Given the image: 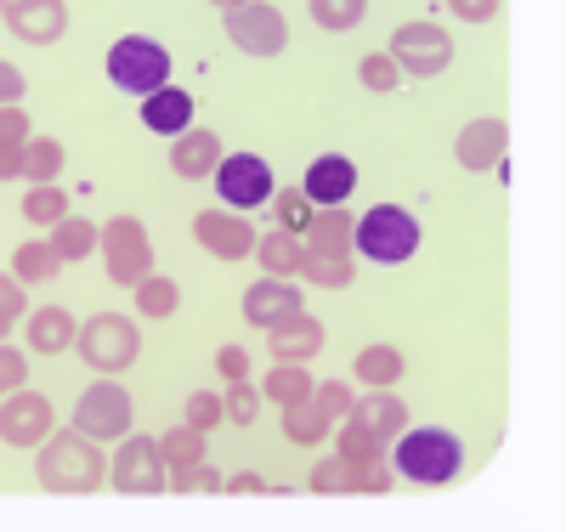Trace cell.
<instances>
[{
  "label": "cell",
  "instance_id": "6da1fadb",
  "mask_svg": "<svg viewBox=\"0 0 566 532\" xmlns=\"http://www.w3.org/2000/svg\"><path fill=\"white\" fill-rule=\"evenodd\" d=\"M34 476L45 493H63V499H85V493H103L108 488V453L97 437L85 430H52L40 448H34Z\"/></svg>",
  "mask_w": 566,
  "mask_h": 532
},
{
  "label": "cell",
  "instance_id": "7a4b0ae2",
  "mask_svg": "<svg viewBox=\"0 0 566 532\" xmlns=\"http://www.w3.org/2000/svg\"><path fill=\"white\" fill-rule=\"evenodd\" d=\"M391 448L397 453H386V459L397 465L402 481H413V488H448L464 470V442L442 425H408Z\"/></svg>",
  "mask_w": 566,
  "mask_h": 532
},
{
  "label": "cell",
  "instance_id": "3957f363",
  "mask_svg": "<svg viewBox=\"0 0 566 532\" xmlns=\"http://www.w3.org/2000/svg\"><path fill=\"white\" fill-rule=\"evenodd\" d=\"M74 352L85 368H97V374H125L136 357H142V323L125 317V312H97V317H85L80 334H74Z\"/></svg>",
  "mask_w": 566,
  "mask_h": 532
},
{
  "label": "cell",
  "instance_id": "277c9868",
  "mask_svg": "<svg viewBox=\"0 0 566 532\" xmlns=\"http://www.w3.org/2000/svg\"><path fill=\"white\" fill-rule=\"evenodd\" d=\"M352 244H357L368 261H380V267H402V261L419 250V221H413L402 205H374V210L357 216Z\"/></svg>",
  "mask_w": 566,
  "mask_h": 532
},
{
  "label": "cell",
  "instance_id": "5b68a950",
  "mask_svg": "<svg viewBox=\"0 0 566 532\" xmlns=\"http://www.w3.org/2000/svg\"><path fill=\"white\" fill-rule=\"evenodd\" d=\"M108 80L130 96H148V91L170 85V52L154 34H119L108 45Z\"/></svg>",
  "mask_w": 566,
  "mask_h": 532
},
{
  "label": "cell",
  "instance_id": "8992f818",
  "mask_svg": "<svg viewBox=\"0 0 566 532\" xmlns=\"http://www.w3.org/2000/svg\"><path fill=\"white\" fill-rule=\"evenodd\" d=\"M165 481H170V470L159 459V437H136V430H125L119 453H108V488L130 493V499H159Z\"/></svg>",
  "mask_w": 566,
  "mask_h": 532
},
{
  "label": "cell",
  "instance_id": "52a82bcc",
  "mask_svg": "<svg viewBox=\"0 0 566 532\" xmlns=\"http://www.w3.org/2000/svg\"><path fill=\"white\" fill-rule=\"evenodd\" d=\"M97 250H103V267H108V283L119 289H136L142 278L154 272V238L148 227H142L136 216H114L97 238Z\"/></svg>",
  "mask_w": 566,
  "mask_h": 532
},
{
  "label": "cell",
  "instance_id": "ba28073f",
  "mask_svg": "<svg viewBox=\"0 0 566 532\" xmlns=\"http://www.w3.org/2000/svg\"><path fill=\"white\" fill-rule=\"evenodd\" d=\"M130 419H136V403L114 374H97V385L80 392V403H74V430H85L97 442H119L130 430Z\"/></svg>",
  "mask_w": 566,
  "mask_h": 532
},
{
  "label": "cell",
  "instance_id": "9c48e42d",
  "mask_svg": "<svg viewBox=\"0 0 566 532\" xmlns=\"http://www.w3.org/2000/svg\"><path fill=\"white\" fill-rule=\"evenodd\" d=\"M386 52H391V63L402 74L431 80V74H442L453 63V34L442 23H397L391 40H386Z\"/></svg>",
  "mask_w": 566,
  "mask_h": 532
},
{
  "label": "cell",
  "instance_id": "30bf717a",
  "mask_svg": "<svg viewBox=\"0 0 566 532\" xmlns=\"http://www.w3.org/2000/svg\"><path fill=\"white\" fill-rule=\"evenodd\" d=\"M52 430H57V408H52V397L29 392V385H18V392L0 397V442H7V448L34 453L45 437H52Z\"/></svg>",
  "mask_w": 566,
  "mask_h": 532
},
{
  "label": "cell",
  "instance_id": "8fae6325",
  "mask_svg": "<svg viewBox=\"0 0 566 532\" xmlns=\"http://www.w3.org/2000/svg\"><path fill=\"white\" fill-rule=\"evenodd\" d=\"M210 176H216V192L227 199V210H255L277 192V176L261 154H221Z\"/></svg>",
  "mask_w": 566,
  "mask_h": 532
},
{
  "label": "cell",
  "instance_id": "7c38bea8",
  "mask_svg": "<svg viewBox=\"0 0 566 532\" xmlns=\"http://www.w3.org/2000/svg\"><path fill=\"white\" fill-rule=\"evenodd\" d=\"M227 40L239 45L244 58H277L290 45V23L272 0H244V7L227 12Z\"/></svg>",
  "mask_w": 566,
  "mask_h": 532
},
{
  "label": "cell",
  "instance_id": "4fadbf2b",
  "mask_svg": "<svg viewBox=\"0 0 566 532\" xmlns=\"http://www.w3.org/2000/svg\"><path fill=\"white\" fill-rule=\"evenodd\" d=\"M193 238L216 261H250V250H255V227L244 221V210H199Z\"/></svg>",
  "mask_w": 566,
  "mask_h": 532
},
{
  "label": "cell",
  "instance_id": "5bb4252c",
  "mask_svg": "<svg viewBox=\"0 0 566 532\" xmlns=\"http://www.w3.org/2000/svg\"><path fill=\"white\" fill-rule=\"evenodd\" d=\"M0 18L23 45H57L69 29V0H0Z\"/></svg>",
  "mask_w": 566,
  "mask_h": 532
},
{
  "label": "cell",
  "instance_id": "9a60e30c",
  "mask_svg": "<svg viewBox=\"0 0 566 532\" xmlns=\"http://www.w3.org/2000/svg\"><path fill=\"white\" fill-rule=\"evenodd\" d=\"M504 154H510V125H504L499 114L470 119V125L453 136V159H459V170H470V176H488Z\"/></svg>",
  "mask_w": 566,
  "mask_h": 532
},
{
  "label": "cell",
  "instance_id": "2e32d148",
  "mask_svg": "<svg viewBox=\"0 0 566 532\" xmlns=\"http://www.w3.org/2000/svg\"><path fill=\"white\" fill-rule=\"evenodd\" d=\"M323 317H312L306 306L295 312V317H283V323H272L266 328V352H272V363H312L317 352H323Z\"/></svg>",
  "mask_w": 566,
  "mask_h": 532
},
{
  "label": "cell",
  "instance_id": "e0dca14e",
  "mask_svg": "<svg viewBox=\"0 0 566 532\" xmlns=\"http://www.w3.org/2000/svg\"><path fill=\"white\" fill-rule=\"evenodd\" d=\"M301 312V289H295V278H255L250 289H244V323L250 328H272V323H283V317H295Z\"/></svg>",
  "mask_w": 566,
  "mask_h": 532
},
{
  "label": "cell",
  "instance_id": "ac0fdd59",
  "mask_svg": "<svg viewBox=\"0 0 566 532\" xmlns=\"http://www.w3.org/2000/svg\"><path fill=\"white\" fill-rule=\"evenodd\" d=\"M346 419H352V425H363L374 442H386V448H391V442L402 437V430H408V403L397 397V385H386V392H368V397H357Z\"/></svg>",
  "mask_w": 566,
  "mask_h": 532
},
{
  "label": "cell",
  "instance_id": "d6986e66",
  "mask_svg": "<svg viewBox=\"0 0 566 532\" xmlns=\"http://www.w3.org/2000/svg\"><path fill=\"white\" fill-rule=\"evenodd\" d=\"M352 187H357V165L346 154H317L306 165V181H301V192L312 205H346Z\"/></svg>",
  "mask_w": 566,
  "mask_h": 532
},
{
  "label": "cell",
  "instance_id": "ffe728a7",
  "mask_svg": "<svg viewBox=\"0 0 566 532\" xmlns=\"http://www.w3.org/2000/svg\"><path fill=\"white\" fill-rule=\"evenodd\" d=\"M23 334H29L34 357H63V352H74L80 317L69 306H34V317H23Z\"/></svg>",
  "mask_w": 566,
  "mask_h": 532
},
{
  "label": "cell",
  "instance_id": "44dd1931",
  "mask_svg": "<svg viewBox=\"0 0 566 532\" xmlns=\"http://www.w3.org/2000/svg\"><path fill=\"white\" fill-rule=\"evenodd\" d=\"M216 159H221V136H216V131H193V125H187V131L170 142V170H176L181 181H210Z\"/></svg>",
  "mask_w": 566,
  "mask_h": 532
},
{
  "label": "cell",
  "instance_id": "7402d4cb",
  "mask_svg": "<svg viewBox=\"0 0 566 532\" xmlns=\"http://www.w3.org/2000/svg\"><path fill=\"white\" fill-rule=\"evenodd\" d=\"M142 125L159 131V136H181L193 125V91H176V85H159L142 96Z\"/></svg>",
  "mask_w": 566,
  "mask_h": 532
},
{
  "label": "cell",
  "instance_id": "603a6c76",
  "mask_svg": "<svg viewBox=\"0 0 566 532\" xmlns=\"http://www.w3.org/2000/svg\"><path fill=\"white\" fill-rule=\"evenodd\" d=\"M250 255L261 261L266 278H295V272H301V255H306V238L290 232V227H272L266 238H255Z\"/></svg>",
  "mask_w": 566,
  "mask_h": 532
},
{
  "label": "cell",
  "instance_id": "cb8c5ba5",
  "mask_svg": "<svg viewBox=\"0 0 566 532\" xmlns=\"http://www.w3.org/2000/svg\"><path fill=\"white\" fill-rule=\"evenodd\" d=\"M295 278H306V289H352L357 261H352V250H306Z\"/></svg>",
  "mask_w": 566,
  "mask_h": 532
},
{
  "label": "cell",
  "instance_id": "d4e9b609",
  "mask_svg": "<svg viewBox=\"0 0 566 532\" xmlns=\"http://www.w3.org/2000/svg\"><path fill=\"white\" fill-rule=\"evenodd\" d=\"M312 368L306 363H272L266 374H261V397L272 403V408H290V403H306L312 397Z\"/></svg>",
  "mask_w": 566,
  "mask_h": 532
},
{
  "label": "cell",
  "instance_id": "484cf974",
  "mask_svg": "<svg viewBox=\"0 0 566 532\" xmlns=\"http://www.w3.org/2000/svg\"><path fill=\"white\" fill-rule=\"evenodd\" d=\"M352 210L346 205H317L306 221V250H352Z\"/></svg>",
  "mask_w": 566,
  "mask_h": 532
},
{
  "label": "cell",
  "instance_id": "4316f807",
  "mask_svg": "<svg viewBox=\"0 0 566 532\" xmlns=\"http://www.w3.org/2000/svg\"><path fill=\"white\" fill-rule=\"evenodd\" d=\"M328 430H335V419L323 414V403H317V397L283 408V437H290L295 448H317V442H328Z\"/></svg>",
  "mask_w": 566,
  "mask_h": 532
},
{
  "label": "cell",
  "instance_id": "83f0119b",
  "mask_svg": "<svg viewBox=\"0 0 566 532\" xmlns=\"http://www.w3.org/2000/svg\"><path fill=\"white\" fill-rule=\"evenodd\" d=\"M12 278L18 283H52L63 278V255L52 250V238H29V244L12 250Z\"/></svg>",
  "mask_w": 566,
  "mask_h": 532
},
{
  "label": "cell",
  "instance_id": "f1b7e54d",
  "mask_svg": "<svg viewBox=\"0 0 566 532\" xmlns=\"http://www.w3.org/2000/svg\"><path fill=\"white\" fill-rule=\"evenodd\" d=\"M402 352L397 346H386V341H374V346H363L357 352V363H352V374L368 385V392H386V385H397L402 379Z\"/></svg>",
  "mask_w": 566,
  "mask_h": 532
},
{
  "label": "cell",
  "instance_id": "f546056e",
  "mask_svg": "<svg viewBox=\"0 0 566 532\" xmlns=\"http://www.w3.org/2000/svg\"><path fill=\"white\" fill-rule=\"evenodd\" d=\"M181 312V283L176 278H165V272H148L136 283V317H154V323H165V317H176Z\"/></svg>",
  "mask_w": 566,
  "mask_h": 532
},
{
  "label": "cell",
  "instance_id": "4dcf8cb0",
  "mask_svg": "<svg viewBox=\"0 0 566 532\" xmlns=\"http://www.w3.org/2000/svg\"><path fill=\"white\" fill-rule=\"evenodd\" d=\"M97 238H103V227H91L85 216H63V221L52 227V250L63 255V267H74V261H85V255H97Z\"/></svg>",
  "mask_w": 566,
  "mask_h": 532
},
{
  "label": "cell",
  "instance_id": "1f68e13d",
  "mask_svg": "<svg viewBox=\"0 0 566 532\" xmlns=\"http://www.w3.org/2000/svg\"><path fill=\"white\" fill-rule=\"evenodd\" d=\"M69 216V192L57 187V181H34L29 192H23V221L29 227H57Z\"/></svg>",
  "mask_w": 566,
  "mask_h": 532
},
{
  "label": "cell",
  "instance_id": "d6a6232c",
  "mask_svg": "<svg viewBox=\"0 0 566 532\" xmlns=\"http://www.w3.org/2000/svg\"><path fill=\"white\" fill-rule=\"evenodd\" d=\"M63 142L57 136H29L23 142V181H57L63 176Z\"/></svg>",
  "mask_w": 566,
  "mask_h": 532
},
{
  "label": "cell",
  "instance_id": "836d02e7",
  "mask_svg": "<svg viewBox=\"0 0 566 532\" xmlns=\"http://www.w3.org/2000/svg\"><path fill=\"white\" fill-rule=\"evenodd\" d=\"M159 459H165V470L199 465V459H205V430H193V425H170L165 437H159Z\"/></svg>",
  "mask_w": 566,
  "mask_h": 532
},
{
  "label": "cell",
  "instance_id": "e575fe53",
  "mask_svg": "<svg viewBox=\"0 0 566 532\" xmlns=\"http://www.w3.org/2000/svg\"><path fill=\"white\" fill-rule=\"evenodd\" d=\"M306 7H312V23L328 34H352L368 18V0H306Z\"/></svg>",
  "mask_w": 566,
  "mask_h": 532
},
{
  "label": "cell",
  "instance_id": "d590c367",
  "mask_svg": "<svg viewBox=\"0 0 566 532\" xmlns=\"http://www.w3.org/2000/svg\"><path fill=\"white\" fill-rule=\"evenodd\" d=\"M335 437V453L346 459V465H368V459H386V442H374L363 425H352V419H340V430H328Z\"/></svg>",
  "mask_w": 566,
  "mask_h": 532
},
{
  "label": "cell",
  "instance_id": "8d00e7d4",
  "mask_svg": "<svg viewBox=\"0 0 566 532\" xmlns=\"http://www.w3.org/2000/svg\"><path fill=\"white\" fill-rule=\"evenodd\" d=\"M357 80H363V91H374V96L402 91V69L391 63V52H368V58L357 63Z\"/></svg>",
  "mask_w": 566,
  "mask_h": 532
},
{
  "label": "cell",
  "instance_id": "74e56055",
  "mask_svg": "<svg viewBox=\"0 0 566 532\" xmlns=\"http://www.w3.org/2000/svg\"><path fill=\"white\" fill-rule=\"evenodd\" d=\"M221 414H227L232 425H255V414H261V385L232 379L227 392H221Z\"/></svg>",
  "mask_w": 566,
  "mask_h": 532
},
{
  "label": "cell",
  "instance_id": "f35d334b",
  "mask_svg": "<svg viewBox=\"0 0 566 532\" xmlns=\"http://www.w3.org/2000/svg\"><path fill=\"white\" fill-rule=\"evenodd\" d=\"M391 481H397L391 459H368V465H352V499H380V493H391Z\"/></svg>",
  "mask_w": 566,
  "mask_h": 532
},
{
  "label": "cell",
  "instance_id": "ab89813d",
  "mask_svg": "<svg viewBox=\"0 0 566 532\" xmlns=\"http://www.w3.org/2000/svg\"><path fill=\"white\" fill-rule=\"evenodd\" d=\"M306 488H312V493H346V499H352V465H346L340 453L317 459L312 476H306Z\"/></svg>",
  "mask_w": 566,
  "mask_h": 532
},
{
  "label": "cell",
  "instance_id": "60d3db41",
  "mask_svg": "<svg viewBox=\"0 0 566 532\" xmlns=\"http://www.w3.org/2000/svg\"><path fill=\"white\" fill-rule=\"evenodd\" d=\"M221 481H227V476L199 459V465H187V470H170L165 488H170V493H221Z\"/></svg>",
  "mask_w": 566,
  "mask_h": 532
},
{
  "label": "cell",
  "instance_id": "b9f144b4",
  "mask_svg": "<svg viewBox=\"0 0 566 532\" xmlns=\"http://www.w3.org/2000/svg\"><path fill=\"white\" fill-rule=\"evenodd\" d=\"M272 205H277V227H290V232H306V221H312V199L301 187H283V192H272Z\"/></svg>",
  "mask_w": 566,
  "mask_h": 532
},
{
  "label": "cell",
  "instance_id": "7bdbcfd3",
  "mask_svg": "<svg viewBox=\"0 0 566 532\" xmlns=\"http://www.w3.org/2000/svg\"><path fill=\"white\" fill-rule=\"evenodd\" d=\"M181 408H187V414H181V425L205 430V437H210V430H216V425L227 419V414H221V397H216V392H193V397H187Z\"/></svg>",
  "mask_w": 566,
  "mask_h": 532
},
{
  "label": "cell",
  "instance_id": "ee69618b",
  "mask_svg": "<svg viewBox=\"0 0 566 532\" xmlns=\"http://www.w3.org/2000/svg\"><path fill=\"white\" fill-rule=\"evenodd\" d=\"M312 397L323 403V414L335 419V425H340V419L352 414V403H357V397H352V379H323V385H312Z\"/></svg>",
  "mask_w": 566,
  "mask_h": 532
},
{
  "label": "cell",
  "instance_id": "f6af8a7d",
  "mask_svg": "<svg viewBox=\"0 0 566 532\" xmlns=\"http://www.w3.org/2000/svg\"><path fill=\"white\" fill-rule=\"evenodd\" d=\"M18 385H29V357H23L18 346H7V341H0V397H7V392H18Z\"/></svg>",
  "mask_w": 566,
  "mask_h": 532
},
{
  "label": "cell",
  "instance_id": "bcb514c9",
  "mask_svg": "<svg viewBox=\"0 0 566 532\" xmlns=\"http://www.w3.org/2000/svg\"><path fill=\"white\" fill-rule=\"evenodd\" d=\"M0 317H7V323H23L29 317V295H23V283L12 272H0Z\"/></svg>",
  "mask_w": 566,
  "mask_h": 532
},
{
  "label": "cell",
  "instance_id": "7dc6e473",
  "mask_svg": "<svg viewBox=\"0 0 566 532\" xmlns=\"http://www.w3.org/2000/svg\"><path fill=\"white\" fill-rule=\"evenodd\" d=\"M448 12L464 18V23H493L504 12V0H448Z\"/></svg>",
  "mask_w": 566,
  "mask_h": 532
},
{
  "label": "cell",
  "instance_id": "c3c4849f",
  "mask_svg": "<svg viewBox=\"0 0 566 532\" xmlns=\"http://www.w3.org/2000/svg\"><path fill=\"white\" fill-rule=\"evenodd\" d=\"M29 136H34V125H29L23 103H7V108H0V142H29Z\"/></svg>",
  "mask_w": 566,
  "mask_h": 532
},
{
  "label": "cell",
  "instance_id": "681fc988",
  "mask_svg": "<svg viewBox=\"0 0 566 532\" xmlns=\"http://www.w3.org/2000/svg\"><path fill=\"white\" fill-rule=\"evenodd\" d=\"M216 368H221L227 385H232V379H250V352H244V346H221V352H216Z\"/></svg>",
  "mask_w": 566,
  "mask_h": 532
},
{
  "label": "cell",
  "instance_id": "f907efd6",
  "mask_svg": "<svg viewBox=\"0 0 566 532\" xmlns=\"http://www.w3.org/2000/svg\"><path fill=\"white\" fill-rule=\"evenodd\" d=\"M23 91H29L23 69H18V63H7V58H0V108H7V103H23Z\"/></svg>",
  "mask_w": 566,
  "mask_h": 532
},
{
  "label": "cell",
  "instance_id": "816d5d0a",
  "mask_svg": "<svg viewBox=\"0 0 566 532\" xmlns=\"http://www.w3.org/2000/svg\"><path fill=\"white\" fill-rule=\"evenodd\" d=\"M0 181H23V142H0Z\"/></svg>",
  "mask_w": 566,
  "mask_h": 532
},
{
  "label": "cell",
  "instance_id": "f5cc1de1",
  "mask_svg": "<svg viewBox=\"0 0 566 532\" xmlns=\"http://www.w3.org/2000/svg\"><path fill=\"white\" fill-rule=\"evenodd\" d=\"M221 488H227V493H261V488H266V481H261L255 470H239V476H227V481H221Z\"/></svg>",
  "mask_w": 566,
  "mask_h": 532
},
{
  "label": "cell",
  "instance_id": "db71d44e",
  "mask_svg": "<svg viewBox=\"0 0 566 532\" xmlns=\"http://www.w3.org/2000/svg\"><path fill=\"white\" fill-rule=\"evenodd\" d=\"M210 7H216V12H232V7H244V0H210Z\"/></svg>",
  "mask_w": 566,
  "mask_h": 532
},
{
  "label": "cell",
  "instance_id": "11a10c76",
  "mask_svg": "<svg viewBox=\"0 0 566 532\" xmlns=\"http://www.w3.org/2000/svg\"><path fill=\"white\" fill-rule=\"evenodd\" d=\"M12 328H18V323H7V317H0V341H7V334H12Z\"/></svg>",
  "mask_w": 566,
  "mask_h": 532
}]
</instances>
